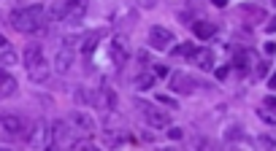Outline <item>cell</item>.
Here are the masks:
<instances>
[{"label":"cell","mask_w":276,"mask_h":151,"mask_svg":"<svg viewBox=\"0 0 276 151\" xmlns=\"http://www.w3.org/2000/svg\"><path fill=\"white\" fill-rule=\"evenodd\" d=\"M11 27L16 33H27V36H36V33L46 30V14L41 5H25V8H14L11 11Z\"/></svg>","instance_id":"1"},{"label":"cell","mask_w":276,"mask_h":151,"mask_svg":"<svg viewBox=\"0 0 276 151\" xmlns=\"http://www.w3.org/2000/svg\"><path fill=\"white\" fill-rule=\"evenodd\" d=\"M87 11V0H54L51 5V16L57 22H76Z\"/></svg>","instance_id":"2"},{"label":"cell","mask_w":276,"mask_h":151,"mask_svg":"<svg viewBox=\"0 0 276 151\" xmlns=\"http://www.w3.org/2000/svg\"><path fill=\"white\" fill-rule=\"evenodd\" d=\"M0 130H3V135L8 138V141H25L30 127H27V121L22 119V116L5 113V116H0Z\"/></svg>","instance_id":"3"},{"label":"cell","mask_w":276,"mask_h":151,"mask_svg":"<svg viewBox=\"0 0 276 151\" xmlns=\"http://www.w3.org/2000/svg\"><path fill=\"white\" fill-rule=\"evenodd\" d=\"M146 40H149V46H152L154 51H168V49H171V43H176L174 33H171L168 27H160V25L149 27Z\"/></svg>","instance_id":"4"},{"label":"cell","mask_w":276,"mask_h":151,"mask_svg":"<svg viewBox=\"0 0 276 151\" xmlns=\"http://www.w3.org/2000/svg\"><path fill=\"white\" fill-rule=\"evenodd\" d=\"M138 108H141V116L149 121V127H157V130H163V127L171 124V116L165 111H160V108L149 106V103H141L138 100Z\"/></svg>","instance_id":"5"},{"label":"cell","mask_w":276,"mask_h":151,"mask_svg":"<svg viewBox=\"0 0 276 151\" xmlns=\"http://www.w3.org/2000/svg\"><path fill=\"white\" fill-rule=\"evenodd\" d=\"M108 57H111V65L114 68H122L128 65V57H130V49H128V40L122 36H117L108 43Z\"/></svg>","instance_id":"6"},{"label":"cell","mask_w":276,"mask_h":151,"mask_svg":"<svg viewBox=\"0 0 276 151\" xmlns=\"http://www.w3.org/2000/svg\"><path fill=\"white\" fill-rule=\"evenodd\" d=\"M168 84H171V89H174L176 95H192L195 86H198V81L189 78L187 73H168Z\"/></svg>","instance_id":"7"},{"label":"cell","mask_w":276,"mask_h":151,"mask_svg":"<svg viewBox=\"0 0 276 151\" xmlns=\"http://www.w3.org/2000/svg\"><path fill=\"white\" fill-rule=\"evenodd\" d=\"M68 143H71V124H68V119H57L51 124L49 146H68Z\"/></svg>","instance_id":"8"},{"label":"cell","mask_w":276,"mask_h":151,"mask_svg":"<svg viewBox=\"0 0 276 151\" xmlns=\"http://www.w3.org/2000/svg\"><path fill=\"white\" fill-rule=\"evenodd\" d=\"M189 62L200 71H214V51L211 49H195L189 54Z\"/></svg>","instance_id":"9"},{"label":"cell","mask_w":276,"mask_h":151,"mask_svg":"<svg viewBox=\"0 0 276 151\" xmlns=\"http://www.w3.org/2000/svg\"><path fill=\"white\" fill-rule=\"evenodd\" d=\"M22 60H25V68H27V71H30V68H36V65H41V62H44L41 43H27L25 51H22Z\"/></svg>","instance_id":"10"},{"label":"cell","mask_w":276,"mask_h":151,"mask_svg":"<svg viewBox=\"0 0 276 151\" xmlns=\"http://www.w3.org/2000/svg\"><path fill=\"white\" fill-rule=\"evenodd\" d=\"M68 124L76 127L79 132H84V135H90V132L95 130V121H92L87 113H82V111H73L71 116H68Z\"/></svg>","instance_id":"11"},{"label":"cell","mask_w":276,"mask_h":151,"mask_svg":"<svg viewBox=\"0 0 276 151\" xmlns=\"http://www.w3.org/2000/svg\"><path fill=\"white\" fill-rule=\"evenodd\" d=\"M25 141L30 143V146H49V141H46V124H44V121H36V124H33V130H27Z\"/></svg>","instance_id":"12"},{"label":"cell","mask_w":276,"mask_h":151,"mask_svg":"<svg viewBox=\"0 0 276 151\" xmlns=\"http://www.w3.org/2000/svg\"><path fill=\"white\" fill-rule=\"evenodd\" d=\"M95 103H97V106H103L106 111H114V108H117V92H114L111 86L103 84L100 92H97V97H95Z\"/></svg>","instance_id":"13"},{"label":"cell","mask_w":276,"mask_h":151,"mask_svg":"<svg viewBox=\"0 0 276 151\" xmlns=\"http://www.w3.org/2000/svg\"><path fill=\"white\" fill-rule=\"evenodd\" d=\"M54 68H57V73H68L73 68V49H68V46H62L60 51H57V57H54Z\"/></svg>","instance_id":"14"},{"label":"cell","mask_w":276,"mask_h":151,"mask_svg":"<svg viewBox=\"0 0 276 151\" xmlns=\"http://www.w3.org/2000/svg\"><path fill=\"white\" fill-rule=\"evenodd\" d=\"M192 33L200 40H209V38L217 36V25L214 22H192Z\"/></svg>","instance_id":"15"},{"label":"cell","mask_w":276,"mask_h":151,"mask_svg":"<svg viewBox=\"0 0 276 151\" xmlns=\"http://www.w3.org/2000/svg\"><path fill=\"white\" fill-rule=\"evenodd\" d=\"M16 92V81H14V76H8L0 68V97H11Z\"/></svg>","instance_id":"16"},{"label":"cell","mask_w":276,"mask_h":151,"mask_svg":"<svg viewBox=\"0 0 276 151\" xmlns=\"http://www.w3.org/2000/svg\"><path fill=\"white\" fill-rule=\"evenodd\" d=\"M249 65H252V51H238L233 57V68H238V71H246Z\"/></svg>","instance_id":"17"},{"label":"cell","mask_w":276,"mask_h":151,"mask_svg":"<svg viewBox=\"0 0 276 151\" xmlns=\"http://www.w3.org/2000/svg\"><path fill=\"white\" fill-rule=\"evenodd\" d=\"M241 14L252 16L255 22H266V11H263L260 5H241Z\"/></svg>","instance_id":"18"},{"label":"cell","mask_w":276,"mask_h":151,"mask_svg":"<svg viewBox=\"0 0 276 151\" xmlns=\"http://www.w3.org/2000/svg\"><path fill=\"white\" fill-rule=\"evenodd\" d=\"M136 84H138V89H152V86H154V76L152 73H141L136 78Z\"/></svg>","instance_id":"19"},{"label":"cell","mask_w":276,"mask_h":151,"mask_svg":"<svg viewBox=\"0 0 276 151\" xmlns=\"http://www.w3.org/2000/svg\"><path fill=\"white\" fill-rule=\"evenodd\" d=\"M76 103L79 106H87V103H95V95L90 89H76Z\"/></svg>","instance_id":"20"},{"label":"cell","mask_w":276,"mask_h":151,"mask_svg":"<svg viewBox=\"0 0 276 151\" xmlns=\"http://www.w3.org/2000/svg\"><path fill=\"white\" fill-rule=\"evenodd\" d=\"M97 38H100L97 33H90V36H84V38H82V51H87V54H90V51L95 49V40H97Z\"/></svg>","instance_id":"21"},{"label":"cell","mask_w":276,"mask_h":151,"mask_svg":"<svg viewBox=\"0 0 276 151\" xmlns=\"http://www.w3.org/2000/svg\"><path fill=\"white\" fill-rule=\"evenodd\" d=\"M16 62H19V57H16L14 51H3V54H0V65L3 68H11V65H16Z\"/></svg>","instance_id":"22"},{"label":"cell","mask_w":276,"mask_h":151,"mask_svg":"<svg viewBox=\"0 0 276 151\" xmlns=\"http://www.w3.org/2000/svg\"><path fill=\"white\" fill-rule=\"evenodd\" d=\"M257 116H260L263 121H268V124H276V111H271V108H257Z\"/></svg>","instance_id":"23"},{"label":"cell","mask_w":276,"mask_h":151,"mask_svg":"<svg viewBox=\"0 0 276 151\" xmlns=\"http://www.w3.org/2000/svg\"><path fill=\"white\" fill-rule=\"evenodd\" d=\"M192 51H195L192 43H182V46H176V49H174V54H176V57H179V54H187V57H189Z\"/></svg>","instance_id":"24"},{"label":"cell","mask_w":276,"mask_h":151,"mask_svg":"<svg viewBox=\"0 0 276 151\" xmlns=\"http://www.w3.org/2000/svg\"><path fill=\"white\" fill-rule=\"evenodd\" d=\"M257 146H263V149H274L276 143H274V138H268V135H260V138H257Z\"/></svg>","instance_id":"25"},{"label":"cell","mask_w":276,"mask_h":151,"mask_svg":"<svg viewBox=\"0 0 276 151\" xmlns=\"http://www.w3.org/2000/svg\"><path fill=\"white\" fill-rule=\"evenodd\" d=\"M157 103H163V106H171V108H179V106H176V100H174V97H168V95H160Z\"/></svg>","instance_id":"26"},{"label":"cell","mask_w":276,"mask_h":151,"mask_svg":"<svg viewBox=\"0 0 276 151\" xmlns=\"http://www.w3.org/2000/svg\"><path fill=\"white\" fill-rule=\"evenodd\" d=\"M71 146L73 149H95V143H92V141H73Z\"/></svg>","instance_id":"27"},{"label":"cell","mask_w":276,"mask_h":151,"mask_svg":"<svg viewBox=\"0 0 276 151\" xmlns=\"http://www.w3.org/2000/svg\"><path fill=\"white\" fill-rule=\"evenodd\" d=\"M255 73H257V78H260V76H266V73H268V62H257Z\"/></svg>","instance_id":"28"},{"label":"cell","mask_w":276,"mask_h":151,"mask_svg":"<svg viewBox=\"0 0 276 151\" xmlns=\"http://www.w3.org/2000/svg\"><path fill=\"white\" fill-rule=\"evenodd\" d=\"M182 135H184V132L179 130V127H171V130H168V138H174V141H179Z\"/></svg>","instance_id":"29"},{"label":"cell","mask_w":276,"mask_h":151,"mask_svg":"<svg viewBox=\"0 0 276 151\" xmlns=\"http://www.w3.org/2000/svg\"><path fill=\"white\" fill-rule=\"evenodd\" d=\"M266 30L268 33H276V16H271V19L266 22Z\"/></svg>","instance_id":"30"},{"label":"cell","mask_w":276,"mask_h":151,"mask_svg":"<svg viewBox=\"0 0 276 151\" xmlns=\"http://www.w3.org/2000/svg\"><path fill=\"white\" fill-rule=\"evenodd\" d=\"M138 5H143V8H154V5H157V0H138Z\"/></svg>","instance_id":"31"},{"label":"cell","mask_w":276,"mask_h":151,"mask_svg":"<svg viewBox=\"0 0 276 151\" xmlns=\"http://www.w3.org/2000/svg\"><path fill=\"white\" fill-rule=\"evenodd\" d=\"M154 76H168V68H165V65H154Z\"/></svg>","instance_id":"32"},{"label":"cell","mask_w":276,"mask_h":151,"mask_svg":"<svg viewBox=\"0 0 276 151\" xmlns=\"http://www.w3.org/2000/svg\"><path fill=\"white\" fill-rule=\"evenodd\" d=\"M266 108H271V111H276V97H266V103H263Z\"/></svg>","instance_id":"33"},{"label":"cell","mask_w":276,"mask_h":151,"mask_svg":"<svg viewBox=\"0 0 276 151\" xmlns=\"http://www.w3.org/2000/svg\"><path fill=\"white\" fill-rule=\"evenodd\" d=\"M3 51H8V38L0 36V54H3Z\"/></svg>","instance_id":"34"},{"label":"cell","mask_w":276,"mask_h":151,"mask_svg":"<svg viewBox=\"0 0 276 151\" xmlns=\"http://www.w3.org/2000/svg\"><path fill=\"white\" fill-rule=\"evenodd\" d=\"M266 54H276V43H266Z\"/></svg>","instance_id":"35"},{"label":"cell","mask_w":276,"mask_h":151,"mask_svg":"<svg viewBox=\"0 0 276 151\" xmlns=\"http://www.w3.org/2000/svg\"><path fill=\"white\" fill-rule=\"evenodd\" d=\"M268 86H271V89H276V73L271 76V78H268Z\"/></svg>","instance_id":"36"},{"label":"cell","mask_w":276,"mask_h":151,"mask_svg":"<svg viewBox=\"0 0 276 151\" xmlns=\"http://www.w3.org/2000/svg\"><path fill=\"white\" fill-rule=\"evenodd\" d=\"M214 5H220V8H225V5H228V0H214Z\"/></svg>","instance_id":"37"},{"label":"cell","mask_w":276,"mask_h":151,"mask_svg":"<svg viewBox=\"0 0 276 151\" xmlns=\"http://www.w3.org/2000/svg\"><path fill=\"white\" fill-rule=\"evenodd\" d=\"M274 5H276V0H274Z\"/></svg>","instance_id":"38"}]
</instances>
